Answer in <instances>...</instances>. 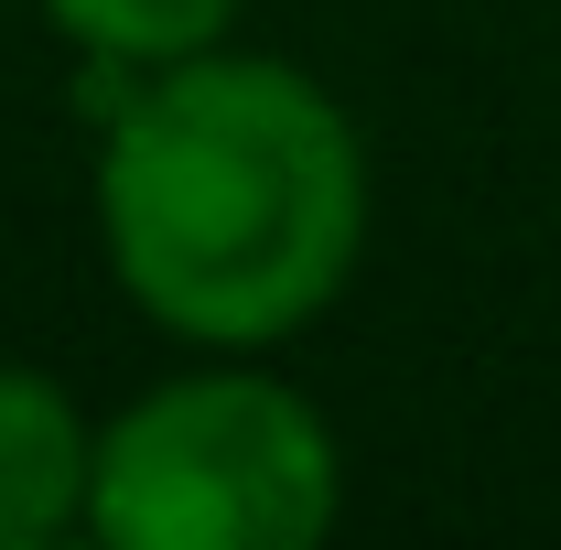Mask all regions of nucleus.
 Masks as SVG:
<instances>
[{"instance_id":"nucleus-1","label":"nucleus","mask_w":561,"mask_h":550,"mask_svg":"<svg viewBox=\"0 0 561 550\" xmlns=\"http://www.w3.org/2000/svg\"><path fill=\"white\" fill-rule=\"evenodd\" d=\"M98 238L162 335L260 356L302 335L367 249L356 119L280 55H184L130 76L98 140Z\"/></svg>"},{"instance_id":"nucleus-2","label":"nucleus","mask_w":561,"mask_h":550,"mask_svg":"<svg viewBox=\"0 0 561 550\" xmlns=\"http://www.w3.org/2000/svg\"><path fill=\"white\" fill-rule=\"evenodd\" d=\"M346 454L291 378L195 367L98 432L87 529L108 550H302L335 529Z\"/></svg>"},{"instance_id":"nucleus-3","label":"nucleus","mask_w":561,"mask_h":550,"mask_svg":"<svg viewBox=\"0 0 561 550\" xmlns=\"http://www.w3.org/2000/svg\"><path fill=\"white\" fill-rule=\"evenodd\" d=\"M98 432L44 367H0V550H44L87 529Z\"/></svg>"},{"instance_id":"nucleus-4","label":"nucleus","mask_w":561,"mask_h":550,"mask_svg":"<svg viewBox=\"0 0 561 550\" xmlns=\"http://www.w3.org/2000/svg\"><path fill=\"white\" fill-rule=\"evenodd\" d=\"M44 22L66 33L87 66H108V76H151V66H184V55L227 44L238 0H44Z\"/></svg>"}]
</instances>
